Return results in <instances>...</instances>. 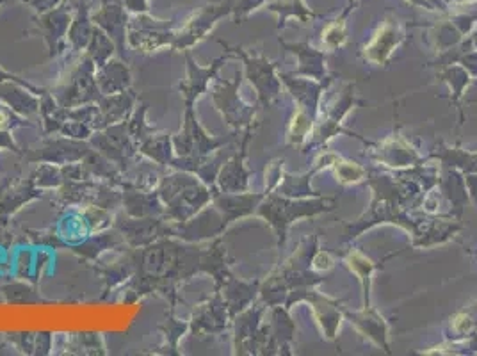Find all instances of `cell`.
Masks as SVG:
<instances>
[{"instance_id":"cell-1","label":"cell","mask_w":477,"mask_h":356,"mask_svg":"<svg viewBox=\"0 0 477 356\" xmlns=\"http://www.w3.org/2000/svg\"><path fill=\"white\" fill-rule=\"evenodd\" d=\"M342 41H344V25L342 23H333V25L328 27L326 32H324V43L333 48V46L342 45Z\"/></svg>"},{"instance_id":"cell-2","label":"cell","mask_w":477,"mask_h":356,"mask_svg":"<svg viewBox=\"0 0 477 356\" xmlns=\"http://www.w3.org/2000/svg\"><path fill=\"white\" fill-rule=\"evenodd\" d=\"M363 175L360 168H356L353 164H340L339 166V176L342 180H360V176Z\"/></svg>"},{"instance_id":"cell-3","label":"cell","mask_w":477,"mask_h":356,"mask_svg":"<svg viewBox=\"0 0 477 356\" xmlns=\"http://www.w3.org/2000/svg\"><path fill=\"white\" fill-rule=\"evenodd\" d=\"M314 264H315V269H330L331 267L330 255H326V253H319L317 258L314 260Z\"/></svg>"},{"instance_id":"cell-4","label":"cell","mask_w":477,"mask_h":356,"mask_svg":"<svg viewBox=\"0 0 477 356\" xmlns=\"http://www.w3.org/2000/svg\"><path fill=\"white\" fill-rule=\"evenodd\" d=\"M294 132L296 134H303L306 128H308V123H306V119H305V116H303V113H299L297 114V118L294 119Z\"/></svg>"}]
</instances>
